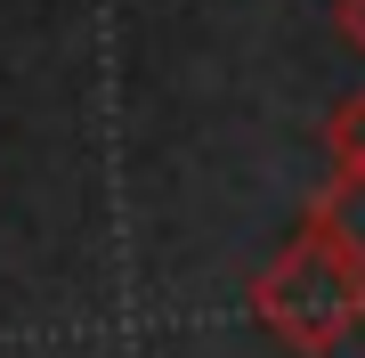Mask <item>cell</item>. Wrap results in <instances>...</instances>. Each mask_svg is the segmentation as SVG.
I'll return each mask as SVG.
<instances>
[{"label": "cell", "mask_w": 365, "mask_h": 358, "mask_svg": "<svg viewBox=\"0 0 365 358\" xmlns=\"http://www.w3.org/2000/svg\"><path fill=\"white\" fill-rule=\"evenodd\" d=\"M309 237H325L333 252H349L365 269V171H333L309 196Z\"/></svg>", "instance_id": "2"}, {"label": "cell", "mask_w": 365, "mask_h": 358, "mask_svg": "<svg viewBox=\"0 0 365 358\" xmlns=\"http://www.w3.org/2000/svg\"><path fill=\"white\" fill-rule=\"evenodd\" d=\"M325 146H333V171H365V90H349L325 122Z\"/></svg>", "instance_id": "3"}, {"label": "cell", "mask_w": 365, "mask_h": 358, "mask_svg": "<svg viewBox=\"0 0 365 358\" xmlns=\"http://www.w3.org/2000/svg\"><path fill=\"white\" fill-rule=\"evenodd\" d=\"M252 318H260L276 342L325 358V350H341L365 326V269L349 261V252H333L325 237L300 228L260 277H252Z\"/></svg>", "instance_id": "1"}, {"label": "cell", "mask_w": 365, "mask_h": 358, "mask_svg": "<svg viewBox=\"0 0 365 358\" xmlns=\"http://www.w3.org/2000/svg\"><path fill=\"white\" fill-rule=\"evenodd\" d=\"M333 16H341V41H349V49L365 57V0H341V9H333Z\"/></svg>", "instance_id": "4"}]
</instances>
